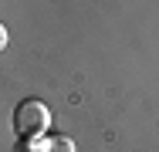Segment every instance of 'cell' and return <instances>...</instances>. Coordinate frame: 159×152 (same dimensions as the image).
Instances as JSON below:
<instances>
[{
	"label": "cell",
	"mask_w": 159,
	"mask_h": 152,
	"mask_svg": "<svg viewBox=\"0 0 159 152\" xmlns=\"http://www.w3.org/2000/svg\"><path fill=\"white\" fill-rule=\"evenodd\" d=\"M48 152H75V142H71L68 135H51V142H48Z\"/></svg>",
	"instance_id": "cell-2"
},
{
	"label": "cell",
	"mask_w": 159,
	"mask_h": 152,
	"mask_svg": "<svg viewBox=\"0 0 159 152\" xmlns=\"http://www.w3.org/2000/svg\"><path fill=\"white\" fill-rule=\"evenodd\" d=\"M51 125V108L41 98H24L14 108V128L20 139H41Z\"/></svg>",
	"instance_id": "cell-1"
},
{
	"label": "cell",
	"mask_w": 159,
	"mask_h": 152,
	"mask_svg": "<svg viewBox=\"0 0 159 152\" xmlns=\"http://www.w3.org/2000/svg\"><path fill=\"white\" fill-rule=\"evenodd\" d=\"M3 47H7V27L0 24V51H3Z\"/></svg>",
	"instance_id": "cell-3"
}]
</instances>
